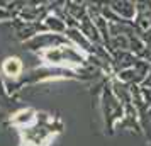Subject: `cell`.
Segmentation results:
<instances>
[{"instance_id":"6da1fadb","label":"cell","mask_w":151,"mask_h":146,"mask_svg":"<svg viewBox=\"0 0 151 146\" xmlns=\"http://www.w3.org/2000/svg\"><path fill=\"white\" fill-rule=\"evenodd\" d=\"M100 112H102L105 132L109 136L114 134L117 124L121 122V119L124 116V104L117 99L110 83L105 85L102 88V93H100Z\"/></svg>"},{"instance_id":"7a4b0ae2","label":"cell","mask_w":151,"mask_h":146,"mask_svg":"<svg viewBox=\"0 0 151 146\" xmlns=\"http://www.w3.org/2000/svg\"><path fill=\"white\" fill-rule=\"evenodd\" d=\"M63 44H70L66 36L61 34H53V32H42V34H36L34 37H31V41H27V49H55L60 48Z\"/></svg>"},{"instance_id":"3957f363","label":"cell","mask_w":151,"mask_h":146,"mask_svg":"<svg viewBox=\"0 0 151 146\" xmlns=\"http://www.w3.org/2000/svg\"><path fill=\"white\" fill-rule=\"evenodd\" d=\"M107 7L117 19H122L127 22H134L137 14V2H131V0H116V2H109Z\"/></svg>"},{"instance_id":"277c9868","label":"cell","mask_w":151,"mask_h":146,"mask_svg":"<svg viewBox=\"0 0 151 146\" xmlns=\"http://www.w3.org/2000/svg\"><path fill=\"white\" fill-rule=\"evenodd\" d=\"M112 73L117 75L124 70H129L132 68L137 61V56L132 55L131 51H117V53H112Z\"/></svg>"},{"instance_id":"5b68a950","label":"cell","mask_w":151,"mask_h":146,"mask_svg":"<svg viewBox=\"0 0 151 146\" xmlns=\"http://www.w3.org/2000/svg\"><path fill=\"white\" fill-rule=\"evenodd\" d=\"M44 31H49L53 34H66L68 31V24L65 22L63 17H58V15H46L44 17Z\"/></svg>"},{"instance_id":"8992f818","label":"cell","mask_w":151,"mask_h":146,"mask_svg":"<svg viewBox=\"0 0 151 146\" xmlns=\"http://www.w3.org/2000/svg\"><path fill=\"white\" fill-rule=\"evenodd\" d=\"M22 70V63L19 58H9V60H5V63H4V71L7 73V75H19Z\"/></svg>"},{"instance_id":"52a82bcc","label":"cell","mask_w":151,"mask_h":146,"mask_svg":"<svg viewBox=\"0 0 151 146\" xmlns=\"http://www.w3.org/2000/svg\"><path fill=\"white\" fill-rule=\"evenodd\" d=\"M139 87H141V88H151V68H150V71H148L146 78H144V82L139 85Z\"/></svg>"}]
</instances>
